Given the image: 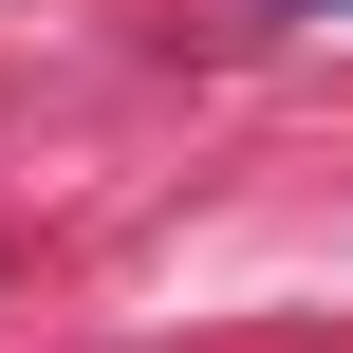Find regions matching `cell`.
Returning a JSON list of instances; mask_svg holds the SVG:
<instances>
[{
    "label": "cell",
    "mask_w": 353,
    "mask_h": 353,
    "mask_svg": "<svg viewBox=\"0 0 353 353\" xmlns=\"http://www.w3.org/2000/svg\"><path fill=\"white\" fill-rule=\"evenodd\" d=\"M261 19H353V0H261Z\"/></svg>",
    "instance_id": "obj_1"
}]
</instances>
